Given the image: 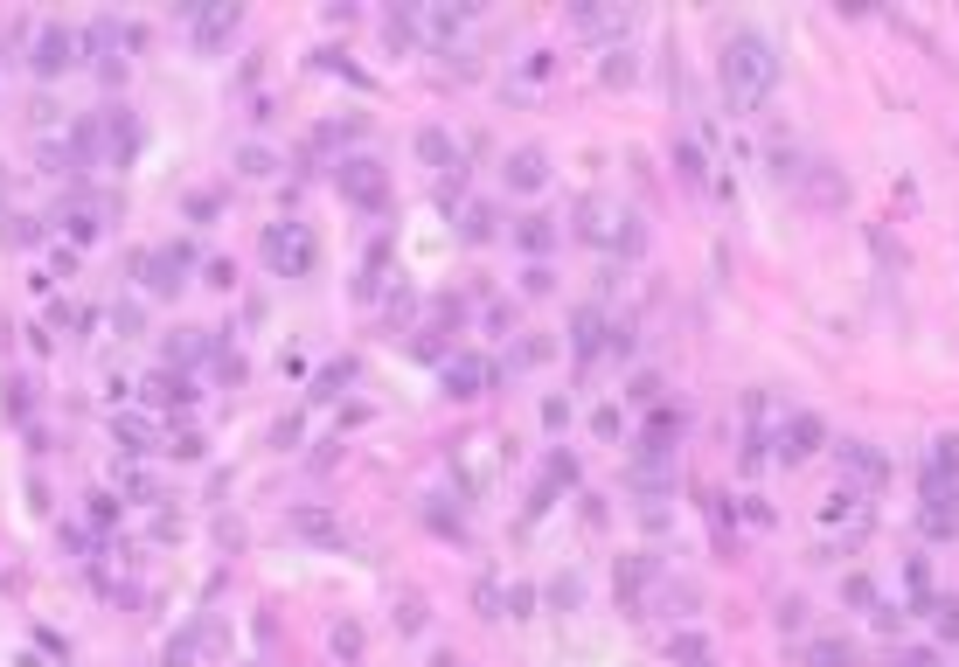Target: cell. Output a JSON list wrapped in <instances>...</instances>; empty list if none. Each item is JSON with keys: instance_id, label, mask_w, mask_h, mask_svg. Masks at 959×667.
Masks as SVG:
<instances>
[{"instance_id": "6da1fadb", "label": "cell", "mask_w": 959, "mask_h": 667, "mask_svg": "<svg viewBox=\"0 0 959 667\" xmlns=\"http://www.w3.org/2000/svg\"><path fill=\"white\" fill-rule=\"evenodd\" d=\"M723 84H730L737 105H758V98L779 84V56H772V42H765V35H730V49H723Z\"/></svg>"}, {"instance_id": "7a4b0ae2", "label": "cell", "mask_w": 959, "mask_h": 667, "mask_svg": "<svg viewBox=\"0 0 959 667\" xmlns=\"http://www.w3.org/2000/svg\"><path fill=\"white\" fill-rule=\"evenodd\" d=\"M265 258H272L278 271H313V237H306L299 223H272V230H265Z\"/></svg>"}, {"instance_id": "3957f363", "label": "cell", "mask_w": 959, "mask_h": 667, "mask_svg": "<svg viewBox=\"0 0 959 667\" xmlns=\"http://www.w3.org/2000/svg\"><path fill=\"white\" fill-rule=\"evenodd\" d=\"M445 383H452V397H480V390H494V369L487 362H452Z\"/></svg>"}, {"instance_id": "277c9868", "label": "cell", "mask_w": 959, "mask_h": 667, "mask_svg": "<svg viewBox=\"0 0 959 667\" xmlns=\"http://www.w3.org/2000/svg\"><path fill=\"white\" fill-rule=\"evenodd\" d=\"M543 174H549V160H543V153H529V146L508 160V181H515V188H543Z\"/></svg>"}, {"instance_id": "5b68a950", "label": "cell", "mask_w": 959, "mask_h": 667, "mask_svg": "<svg viewBox=\"0 0 959 667\" xmlns=\"http://www.w3.org/2000/svg\"><path fill=\"white\" fill-rule=\"evenodd\" d=\"M63 49H70V35H63V28H42V42H35V70H63V63H70Z\"/></svg>"}, {"instance_id": "8992f818", "label": "cell", "mask_w": 959, "mask_h": 667, "mask_svg": "<svg viewBox=\"0 0 959 667\" xmlns=\"http://www.w3.org/2000/svg\"><path fill=\"white\" fill-rule=\"evenodd\" d=\"M522 244H529V251H549V223H543V216L522 223Z\"/></svg>"}]
</instances>
